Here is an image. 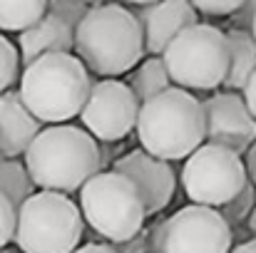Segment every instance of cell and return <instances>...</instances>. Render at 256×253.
<instances>
[{"label": "cell", "mask_w": 256, "mask_h": 253, "mask_svg": "<svg viewBox=\"0 0 256 253\" xmlns=\"http://www.w3.org/2000/svg\"><path fill=\"white\" fill-rule=\"evenodd\" d=\"M127 87L132 89V94L137 97L140 104L150 102L152 97L162 94L164 89L172 87V80L164 70L162 57H144L132 72H130V82Z\"/></svg>", "instance_id": "obj_17"}, {"label": "cell", "mask_w": 256, "mask_h": 253, "mask_svg": "<svg viewBox=\"0 0 256 253\" xmlns=\"http://www.w3.org/2000/svg\"><path fill=\"white\" fill-rule=\"evenodd\" d=\"M254 12H256V0H244L242 7L232 15V30H244L249 32L252 30V20H254Z\"/></svg>", "instance_id": "obj_26"}, {"label": "cell", "mask_w": 256, "mask_h": 253, "mask_svg": "<svg viewBox=\"0 0 256 253\" xmlns=\"http://www.w3.org/2000/svg\"><path fill=\"white\" fill-rule=\"evenodd\" d=\"M90 7L92 5L82 2V0H52V2H48V12H52L58 20H62L72 32L82 22V17L90 12Z\"/></svg>", "instance_id": "obj_22"}, {"label": "cell", "mask_w": 256, "mask_h": 253, "mask_svg": "<svg viewBox=\"0 0 256 253\" xmlns=\"http://www.w3.org/2000/svg\"><path fill=\"white\" fill-rule=\"evenodd\" d=\"M0 194L15 211L35 194V184L20 159H0Z\"/></svg>", "instance_id": "obj_18"}, {"label": "cell", "mask_w": 256, "mask_h": 253, "mask_svg": "<svg viewBox=\"0 0 256 253\" xmlns=\"http://www.w3.org/2000/svg\"><path fill=\"white\" fill-rule=\"evenodd\" d=\"M160 253H229L234 236L216 209L189 204L160 221Z\"/></svg>", "instance_id": "obj_9"}, {"label": "cell", "mask_w": 256, "mask_h": 253, "mask_svg": "<svg viewBox=\"0 0 256 253\" xmlns=\"http://www.w3.org/2000/svg\"><path fill=\"white\" fill-rule=\"evenodd\" d=\"M249 184L244 159L224 147L202 144L182 167L184 194L196 206L222 209L234 201Z\"/></svg>", "instance_id": "obj_8"}, {"label": "cell", "mask_w": 256, "mask_h": 253, "mask_svg": "<svg viewBox=\"0 0 256 253\" xmlns=\"http://www.w3.org/2000/svg\"><path fill=\"white\" fill-rule=\"evenodd\" d=\"M249 32H252V37L256 40V12H254V20H252V30Z\"/></svg>", "instance_id": "obj_32"}, {"label": "cell", "mask_w": 256, "mask_h": 253, "mask_svg": "<svg viewBox=\"0 0 256 253\" xmlns=\"http://www.w3.org/2000/svg\"><path fill=\"white\" fill-rule=\"evenodd\" d=\"M72 45H75V32L62 20H58L52 12H45L32 27L20 32L15 47L20 55V67L25 70L45 55L72 52Z\"/></svg>", "instance_id": "obj_15"}, {"label": "cell", "mask_w": 256, "mask_h": 253, "mask_svg": "<svg viewBox=\"0 0 256 253\" xmlns=\"http://www.w3.org/2000/svg\"><path fill=\"white\" fill-rule=\"evenodd\" d=\"M114 253H152V226L142 229L137 236H132L124 244H114Z\"/></svg>", "instance_id": "obj_25"}, {"label": "cell", "mask_w": 256, "mask_h": 253, "mask_svg": "<svg viewBox=\"0 0 256 253\" xmlns=\"http://www.w3.org/2000/svg\"><path fill=\"white\" fill-rule=\"evenodd\" d=\"M254 206H256V189H254V184L249 181L234 201H229L226 206H222L219 214H222V219L229 224V229H234V226L242 224V221L246 224V219L252 216Z\"/></svg>", "instance_id": "obj_21"}, {"label": "cell", "mask_w": 256, "mask_h": 253, "mask_svg": "<svg viewBox=\"0 0 256 253\" xmlns=\"http://www.w3.org/2000/svg\"><path fill=\"white\" fill-rule=\"evenodd\" d=\"M246 229H249V234L254 236V241H256V206H254V211H252V216L246 219Z\"/></svg>", "instance_id": "obj_31"}, {"label": "cell", "mask_w": 256, "mask_h": 253, "mask_svg": "<svg viewBox=\"0 0 256 253\" xmlns=\"http://www.w3.org/2000/svg\"><path fill=\"white\" fill-rule=\"evenodd\" d=\"M40 129V122L28 112L18 89L0 94V159L22 157Z\"/></svg>", "instance_id": "obj_14"}, {"label": "cell", "mask_w": 256, "mask_h": 253, "mask_svg": "<svg viewBox=\"0 0 256 253\" xmlns=\"http://www.w3.org/2000/svg\"><path fill=\"white\" fill-rule=\"evenodd\" d=\"M140 102L122 80H97L80 109L82 129L100 144L122 142L137 124Z\"/></svg>", "instance_id": "obj_10"}, {"label": "cell", "mask_w": 256, "mask_h": 253, "mask_svg": "<svg viewBox=\"0 0 256 253\" xmlns=\"http://www.w3.org/2000/svg\"><path fill=\"white\" fill-rule=\"evenodd\" d=\"M127 10L140 25L144 57H162V52L179 32L199 22V15L194 12L192 2L184 0L127 5Z\"/></svg>", "instance_id": "obj_13"}, {"label": "cell", "mask_w": 256, "mask_h": 253, "mask_svg": "<svg viewBox=\"0 0 256 253\" xmlns=\"http://www.w3.org/2000/svg\"><path fill=\"white\" fill-rule=\"evenodd\" d=\"M0 253H15V251H12V249H2Z\"/></svg>", "instance_id": "obj_33"}, {"label": "cell", "mask_w": 256, "mask_h": 253, "mask_svg": "<svg viewBox=\"0 0 256 253\" xmlns=\"http://www.w3.org/2000/svg\"><path fill=\"white\" fill-rule=\"evenodd\" d=\"M85 221L80 206L55 191H35L15 211L12 244L20 253H72L80 249Z\"/></svg>", "instance_id": "obj_5"}, {"label": "cell", "mask_w": 256, "mask_h": 253, "mask_svg": "<svg viewBox=\"0 0 256 253\" xmlns=\"http://www.w3.org/2000/svg\"><path fill=\"white\" fill-rule=\"evenodd\" d=\"M242 99H244L249 114L256 119V72L249 77V82L244 84V89H242Z\"/></svg>", "instance_id": "obj_27"}, {"label": "cell", "mask_w": 256, "mask_h": 253, "mask_svg": "<svg viewBox=\"0 0 256 253\" xmlns=\"http://www.w3.org/2000/svg\"><path fill=\"white\" fill-rule=\"evenodd\" d=\"M20 80V55L12 40H8L0 32V94L8 89H15Z\"/></svg>", "instance_id": "obj_20"}, {"label": "cell", "mask_w": 256, "mask_h": 253, "mask_svg": "<svg viewBox=\"0 0 256 253\" xmlns=\"http://www.w3.org/2000/svg\"><path fill=\"white\" fill-rule=\"evenodd\" d=\"M229 253H256V241H244V244H239L236 249H232Z\"/></svg>", "instance_id": "obj_30"}, {"label": "cell", "mask_w": 256, "mask_h": 253, "mask_svg": "<svg viewBox=\"0 0 256 253\" xmlns=\"http://www.w3.org/2000/svg\"><path fill=\"white\" fill-rule=\"evenodd\" d=\"M140 149L154 159L174 164L192 157L204 144L202 102L179 87H170L150 102L140 104L134 124Z\"/></svg>", "instance_id": "obj_3"}, {"label": "cell", "mask_w": 256, "mask_h": 253, "mask_svg": "<svg viewBox=\"0 0 256 253\" xmlns=\"http://www.w3.org/2000/svg\"><path fill=\"white\" fill-rule=\"evenodd\" d=\"M72 253H114V249L110 244H87V246H82V249H78Z\"/></svg>", "instance_id": "obj_29"}, {"label": "cell", "mask_w": 256, "mask_h": 253, "mask_svg": "<svg viewBox=\"0 0 256 253\" xmlns=\"http://www.w3.org/2000/svg\"><path fill=\"white\" fill-rule=\"evenodd\" d=\"M48 12L45 0H0V30L25 32Z\"/></svg>", "instance_id": "obj_19"}, {"label": "cell", "mask_w": 256, "mask_h": 253, "mask_svg": "<svg viewBox=\"0 0 256 253\" xmlns=\"http://www.w3.org/2000/svg\"><path fill=\"white\" fill-rule=\"evenodd\" d=\"M202 102L204 144L224 147L234 154H246L256 142V119L249 114L242 94L216 92Z\"/></svg>", "instance_id": "obj_11"}, {"label": "cell", "mask_w": 256, "mask_h": 253, "mask_svg": "<svg viewBox=\"0 0 256 253\" xmlns=\"http://www.w3.org/2000/svg\"><path fill=\"white\" fill-rule=\"evenodd\" d=\"M226 42H229V67L224 77V92H242L249 77L256 72V40L252 32L244 30H226Z\"/></svg>", "instance_id": "obj_16"}, {"label": "cell", "mask_w": 256, "mask_h": 253, "mask_svg": "<svg viewBox=\"0 0 256 253\" xmlns=\"http://www.w3.org/2000/svg\"><path fill=\"white\" fill-rule=\"evenodd\" d=\"M75 57L87 72L114 80L144 60L137 20L124 5H92L75 27Z\"/></svg>", "instance_id": "obj_2"}, {"label": "cell", "mask_w": 256, "mask_h": 253, "mask_svg": "<svg viewBox=\"0 0 256 253\" xmlns=\"http://www.w3.org/2000/svg\"><path fill=\"white\" fill-rule=\"evenodd\" d=\"M112 171L122 174L134 186L147 216L164 211L174 199V189H176L174 167L162 159L150 157L142 149H132L122 154L117 162H112Z\"/></svg>", "instance_id": "obj_12"}, {"label": "cell", "mask_w": 256, "mask_h": 253, "mask_svg": "<svg viewBox=\"0 0 256 253\" xmlns=\"http://www.w3.org/2000/svg\"><path fill=\"white\" fill-rule=\"evenodd\" d=\"M244 167H246V176H249V181L254 184V189H256V142L252 144V149L246 152V162H244Z\"/></svg>", "instance_id": "obj_28"}, {"label": "cell", "mask_w": 256, "mask_h": 253, "mask_svg": "<svg viewBox=\"0 0 256 253\" xmlns=\"http://www.w3.org/2000/svg\"><path fill=\"white\" fill-rule=\"evenodd\" d=\"M172 87L179 89H216L229 67V42L222 27L196 22L179 32L162 52Z\"/></svg>", "instance_id": "obj_7"}, {"label": "cell", "mask_w": 256, "mask_h": 253, "mask_svg": "<svg viewBox=\"0 0 256 253\" xmlns=\"http://www.w3.org/2000/svg\"><path fill=\"white\" fill-rule=\"evenodd\" d=\"M18 94L40 124H68L85 104L92 77L72 52L45 55L20 75Z\"/></svg>", "instance_id": "obj_4"}, {"label": "cell", "mask_w": 256, "mask_h": 253, "mask_svg": "<svg viewBox=\"0 0 256 253\" xmlns=\"http://www.w3.org/2000/svg\"><path fill=\"white\" fill-rule=\"evenodd\" d=\"M244 0H226V2H206V0H196L192 2L194 12L196 15H204V17H232L239 7H242Z\"/></svg>", "instance_id": "obj_23"}, {"label": "cell", "mask_w": 256, "mask_h": 253, "mask_svg": "<svg viewBox=\"0 0 256 253\" xmlns=\"http://www.w3.org/2000/svg\"><path fill=\"white\" fill-rule=\"evenodd\" d=\"M80 214L87 226L110 246L124 244L144 229V206L134 186L117 171H97L80 189Z\"/></svg>", "instance_id": "obj_6"}, {"label": "cell", "mask_w": 256, "mask_h": 253, "mask_svg": "<svg viewBox=\"0 0 256 253\" xmlns=\"http://www.w3.org/2000/svg\"><path fill=\"white\" fill-rule=\"evenodd\" d=\"M35 189L55 194H75L87 181L102 171L100 144L82 127L55 124L38 132L22 154Z\"/></svg>", "instance_id": "obj_1"}, {"label": "cell", "mask_w": 256, "mask_h": 253, "mask_svg": "<svg viewBox=\"0 0 256 253\" xmlns=\"http://www.w3.org/2000/svg\"><path fill=\"white\" fill-rule=\"evenodd\" d=\"M12 234H15V209L0 194V251L8 249V244L12 241Z\"/></svg>", "instance_id": "obj_24"}]
</instances>
